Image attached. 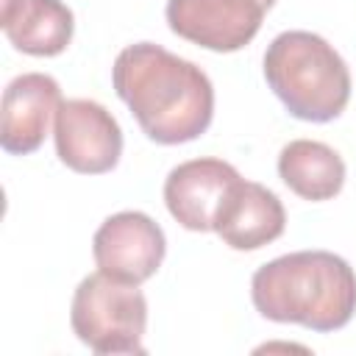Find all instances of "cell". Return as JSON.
I'll use <instances>...</instances> for the list:
<instances>
[{"label":"cell","instance_id":"obj_1","mask_svg":"<svg viewBox=\"0 0 356 356\" xmlns=\"http://www.w3.org/2000/svg\"><path fill=\"white\" fill-rule=\"evenodd\" d=\"M111 83L145 136L159 145L192 142L211 125L214 86L209 75L161 44L122 47L111 67Z\"/></svg>","mask_w":356,"mask_h":356},{"label":"cell","instance_id":"obj_2","mask_svg":"<svg viewBox=\"0 0 356 356\" xmlns=\"http://www.w3.org/2000/svg\"><path fill=\"white\" fill-rule=\"evenodd\" d=\"M250 298L261 317L337 331L356 312V273L331 250H295L261 264L250 278Z\"/></svg>","mask_w":356,"mask_h":356},{"label":"cell","instance_id":"obj_3","mask_svg":"<svg viewBox=\"0 0 356 356\" xmlns=\"http://www.w3.org/2000/svg\"><path fill=\"white\" fill-rule=\"evenodd\" d=\"M264 78L286 111L306 122H331L350 100L345 58L312 31L278 33L264 50Z\"/></svg>","mask_w":356,"mask_h":356},{"label":"cell","instance_id":"obj_4","mask_svg":"<svg viewBox=\"0 0 356 356\" xmlns=\"http://www.w3.org/2000/svg\"><path fill=\"white\" fill-rule=\"evenodd\" d=\"M70 323L75 337L95 353H145L147 300L136 284L100 270L86 275L72 295Z\"/></svg>","mask_w":356,"mask_h":356},{"label":"cell","instance_id":"obj_5","mask_svg":"<svg viewBox=\"0 0 356 356\" xmlns=\"http://www.w3.org/2000/svg\"><path fill=\"white\" fill-rule=\"evenodd\" d=\"M56 156L72 172L103 175L111 172L122 156V131L114 114L97 100H61L53 120Z\"/></svg>","mask_w":356,"mask_h":356},{"label":"cell","instance_id":"obj_6","mask_svg":"<svg viewBox=\"0 0 356 356\" xmlns=\"http://www.w3.org/2000/svg\"><path fill=\"white\" fill-rule=\"evenodd\" d=\"M164 253V231L145 211H117L106 217L92 239V256L97 270L136 286L156 275Z\"/></svg>","mask_w":356,"mask_h":356},{"label":"cell","instance_id":"obj_7","mask_svg":"<svg viewBox=\"0 0 356 356\" xmlns=\"http://www.w3.org/2000/svg\"><path fill=\"white\" fill-rule=\"evenodd\" d=\"M164 14L175 36L214 53H234L259 33L267 8L259 0H167Z\"/></svg>","mask_w":356,"mask_h":356},{"label":"cell","instance_id":"obj_8","mask_svg":"<svg viewBox=\"0 0 356 356\" xmlns=\"http://www.w3.org/2000/svg\"><path fill=\"white\" fill-rule=\"evenodd\" d=\"M61 106L56 78L44 72H22L3 92L0 108V145L11 156H28L42 147L50 120Z\"/></svg>","mask_w":356,"mask_h":356},{"label":"cell","instance_id":"obj_9","mask_svg":"<svg viewBox=\"0 0 356 356\" xmlns=\"http://www.w3.org/2000/svg\"><path fill=\"white\" fill-rule=\"evenodd\" d=\"M239 178L236 167L222 159H189L164 181L167 211L186 231H214L217 209Z\"/></svg>","mask_w":356,"mask_h":356},{"label":"cell","instance_id":"obj_10","mask_svg":"<svg viewBox=\"0 0 356 356\" xmlns=\"http://www.w3.org/2000/svg\"><path fill=\"white\" fill-rule=\"evenodd\" d=\"M286 228V211L278 195L256 181L239 178L222 197L214 231L234 250H259L275 242Z\"/></svg>","mask_w":356,"mask_h":356},{"label":"cell","instance_id":"obj_11","mask_svg":"<svg viewBox=\"0 0 356 356\" xmlns=\"http://www.w3.org/2000/svg\"><path fill=\"white\" fill-rule=\"evenodd\" d=\"M0 25L19 53L47 58L67 50L75 17L61 0H3Z\"/></svg>","mask_w":356,"mask_h":356},{"label":"cell","instance_id":"obj_12","mask_svg":"<svg viewBox=\"0 0 356 356\" xmlns=\"http://www.w3.org/2000/svg\"><path fill=\"white\" fill-rule=\"evenodd\" d=\"M281 181L303 200H331L345 186L342 156L317 139H292L278 153Z\"/></svg>","mask_w":356,"mask_h":356},{"label":"cell","instance_id":"obj_13","mask_svg":"<svg viewBox=\"0 0 356 356\" xmlns=\"http://www.w3.org/2000/svg\"><path fill=\"white\" fill-rule=\"evenodd\" d=\"M259 3H261V6H264V8H267V11H270V8H273V6H275V0H259Z\"/></svg>","mask_w":356,"mask_h":356}]
</instances>
